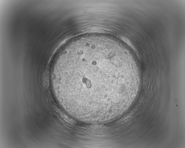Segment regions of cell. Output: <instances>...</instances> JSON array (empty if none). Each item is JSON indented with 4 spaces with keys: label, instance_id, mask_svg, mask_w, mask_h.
I'll list each match as a JSON object with an SVG mask.
<instances>
[{
    "label": "cell",
    "instance_id": "cell-1",
    "mask_svg": "<svg viewBox=\"0 0 185 148\" xmlns=\"http://www.w3.org/2000/svg\"><path fill=\"white\" fill-rule=\"evenodd\" d=\"M118 54L115 48L93 41L70 43L59 52L54 63L53 82L71 115L94 118L116 111L126 79Z\"/></svg>",
    "mask_w": 185,
    "mask_h": 148
},
{
    "label": "cell",
    "instance_id": "cell-2",
    "mask_svg": "<svg viewBox=\"0 0 185 148\" xmlns=\"http://www.w3.org/2000/svg\"><path fill=\"white\" fill-rule=\"evenodd\" d=\"M119 37L125 43H127L128 45L130 46L135 51H136V49L135 48H134V46L133 45L132 43H131L129 40L127 38L123 36H119Z\"/></svg>",
    "mask_w": 185,
    "mask_h": 148
}]
</instances>
